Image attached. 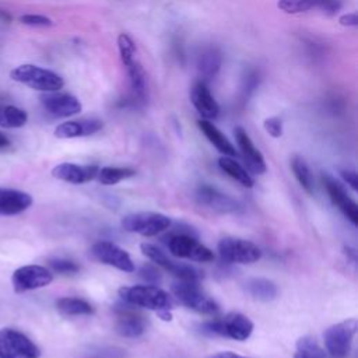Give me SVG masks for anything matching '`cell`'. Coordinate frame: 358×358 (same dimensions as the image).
Instances as JSON below:
<instances>
[{"mask_svg":"<svg viewBox=\"0 0 358 358\" xmlns=\"http://www.w3.org/2000/svg\"><path fill=\"white\" fill-rule=\"evenodd\" d=\"M10 77L11 80L41 92H55L64 85V80L57 73L29 63L14 67L10 71Z\"/></svg>","mask_w":358,"mask_h":358,"instance_id":"cell-1","label":"cell"},{"mask_svg":"<svg viewBox=\"0 0 358 358\" xmlns=\"http://www.w3.org/2000/svg\"><path fill=\"white\" fill-rule=\"evenodd\" d=\"M119 296L131 306H140L151 310L171 309L173 302L166 291L157 285H130L119 288Z\"/></svg>","mask_w":358,"mask_h":358,"instance_id":"cell-2","label":"cell"},{"mask_svg":"<svg viewBox=\"0 0 358 358\" xmlns=\"http://www.w3.org/2000/svg\"><path fill=\"white\" fill-rule=\"evenodd\" d=\"M253 322L241 312H229L218 320H208L201 324L203 333L229 337L236 341L248 340L253 333Z\"/></svg>","mask_w":358,"mask_h":358,"instance_id":"cell-3","label":"cell"},{"mask_svg":"<svg viewBox=\"0 0 358 358\" xmlns=\"http://www.w3.org/2000/svg\"><path fill=\"white\" fill-rule=\"evenodd\" d=\"M171 291L182 305L194 312L214 315L220 310L218 303L197 285V281L178 280L172 284Z\"/></svg>","mask_w":358,"mask_h":358,"instance_id":"cell-4","label":"cell"},{"mask_svg":"<svg viewBox=\"0 0 358 358\" xmlns=\"http://www.w3.org/2000/svg\"><path fill=\"white\" fill-rule=\"evenodd\" d=\"M358 330L357 319H345L326 329L323 338L331 358H345L352 347V340Z\"/></svg>","mask_w":358,"mask_h":358,"instance_id":"cell-5","label":"cell"},{"mask_svg":"<svg viewBox=\"0 0 358 358\" xmlns=\"http://www.w3.org/2000/svg\"><path fill=\"white\" fill-rule=\"evenodd\" d=\"M120 224L127 232L143 236H154L171 227V218L162 213L138 211L124 215Z\"/></svg>","mask_w":358,"mask_h":358,"instance_id":"cell-6","label":"cell"},{"mask_svg":"<svg viewBox=\"0 0 358 358\" xmlns=\"http://www.w3.org/2000/svg\"><path fill=\"white\" fill-rule=\"evenodd\" d=\"M41 350L24 333L15 329H0V358H39Z\"/></svg>","mask_w":358,"mask_h":358,"instance_id":"cell-7","label":"cell"},{"mask_svg":"<svg viewBox=\"0 0 358 358\" xmlns=\"http://www.w3.org/2000/svg\"><path fill=\"white\" fill-rule=\"evenodd\" d=\"M218 253L225 262L239 264L255 263L262 257V250L256 243L235 236L222 238L218 242Z\"/></svg>","mask_w":358,"mask_h":358,"instance_id":"cell-8","label":"cell"},{"mask_svg":"<svg viewBox=\"0 0 358 358\" xmlns=\"http://www.w3.org/2000/svg\"><path fill=\"white\" fill-rule=\"evenodd\" d=\"M53 280V274L49 268L39 264H28L18 267L11 275L13 289L17 294L43 288Z\"/></svg>","mask_w":358,"mask_h":358,"instance_id":"cell-9","label":"cell"},{"mask_svg":"<svg viewBox=\"0 0 358 358\" xmlns=\"http://www.w3.org/2000/svg\"><path fill=\"white\" fill-rule=\"evenodd\" d=\"M140 249L144 256H147L152 263L157 266L162 267L164 270L169 271L172 275H175L178 280H185V281H199L201 274L197 268L189 264L178 263L171 260L159 248L151 243H141Z\"/></svg>","mask_w":358,"mask_h":358,"instance_id":"cell-10","label":"cell"},{"mask_svg":"<svg viewBox=\"0 0 358 358\" xmlns=\"http://www.w3.org/2000/svg\"><path fill=\"white\" fill-rule=\"evenodd\" d=\"M168 249L176 257L194 262H211L214 259V253L207 246L187 234L173 235L168 241Z\"/></svg>","mask_w":358,"mask_h":358,"instance_id":"cell-11","label":"cell"},{"mask_svg":"<svg viewBox=\"0 0 358 358\" xmlns=\"http://www.w3.org/2000/svg\"><path fill=\"white\" fill-rule=\"evenodd\" d=\"M91 255L98 262L112 266L120 271H134V263L130 255L110 241H98L91 246Z\"/></svg>","mask_w":358,"mask_h":358,"instance_id":"cell-12","label":"cell"},{"mask_svg":"<svg viewBox=\"0 0 358 358\" xmlns=\"http://www.w3.org/2000/svg\"><path fill=\"white\" fill-rule=\"evenodd\" d=\"M322 182L326 187V192L331 200V203L344 214V217L352 224H358V206L357 203L347 194L343 185L336 180L329 173H324L322 176Z\"/></svg>","mask_w":358,"mask_h":358,"instance_id":"cell-13","label":"cell"},{"mask_svg":"<svg viewBox=\"0 0 358 358\" xmlns=\"http://www.w3.org/2000/svg\"><path fill=\"white\" fill-rule=\"evenodd\" d=\"M41 103L50 115L56 117H69L81 112L83 106L78 98L67 92H43L41 95Z\"/></svg>","mask_w":358,"mask_h":358,"instance_id":"cell-14","label":"cell"},{"mask_svg":"<svg viewBox=\"0 0 358 358\" xmlns=\"http://www.w3.org/2000/svg\"><path fill=\"white\" fill-rule=\"evenodd\" d=\"M196 199L200 206L221 214L235 213L239 208V204L236 200H234L232 197L224 194L218 189L208 185L199 186L196 192Z\"/></svg>","mask_w":358,"mask_h":358,"instance_id":"cell-15","label":"cell"},{"mask_svg":"<svg viewBox=\"0 0 358 358\" xmlns=\"http://www.w3.org/2000/svg\"><path fill=\"white\" fill-rule=\"evenodd\" d=\"M190 99H192L194 109L199 112V115L203 119L211 120L218 116L220 105L217 103L215 98L213 96L206 81L199 80L194 83V85L192 87V91H190Z\"/></svg>","mask_w":358,"mask_h":358,"instance_id":"cell-16","label":"cell"},{"mask_svg":"<svg viewBox=\"0 0 358 358\" xmlns=\"http://www.w3.org/2000/svg\"><path fill=\"white\" fill-rule=\"evenodd\" d=\"M277 7L287 14H299L317 8L326 15H334L341 7V0H278Z\"/></svg>","mask_w":358,"mask_h":358,"instance_id":"cell-17","label":"cell"},{"mask_svg":"<svg viewBox=\"0 0 358 358\" xmlns=\"http://www.w3.org/2000/svg\"><path fill=\"white\" fill-rule=\"evenodd\" d=\"M234 134H235V138H236V143H238V147L242 152V157L245 159V164L248 165V168L253 172V173H257V175H262L266 172L267 166H266V162H264V158L262 155V152L255 147L253 141L250 140L249 134L246 133V130L241 126L235 127L234 130Z\"/></svg>","mask_w":358,"mask_h":358,"instance_id":"cell-18","label":"cell"},{"mask_svg":"<svg viewBox=\"0 0 358 358\" xmlns=\"http://www.w3.org/2000/svg\"><path fill=\"white\" fill-rule=\"evenodd\" d=\"M99 168L96 165H77L71 162H63L52 169V176L73 185H80L92 180Z\"/></svg>","mask_w":358,"mask_h":358,"instance_id":"cell-19","label":"cell"},{"mask_svg":"<svg viewBox=\"0 0 358 358\" xmlns=\"http://www.w3.org/2000/svg\"><path fill=\"white\" fill-rule=\"evenodd\" d=\"M32 196L27 192L0 187V215H17L32 206Z\"/></svg>","mask_w":358,"mask_h":358,"instance_id":"cell-20","label":"cell"},{"mask_svg":"<svg viewBox=\"0 0 358 358\" xmlns=\"http://www.w3.org/2000/svg\"><path fill=\"white\" fill-rule=\"evenodd\" d=\"M103 123L99 119H81V120H67L60 123L55 129V136L57 138H74L83 136H91L102 129Z\"/></svg>","mask_w":358,"mask_h":358,"instance_id":"cell-21","label":"cell"},{"mask_svg":"<svg viewBox=\"0 0 358 358\" xmlns=\"http://www.w3.org/2000/svg\"><path fill=\"white\" fill-rule=\"evenodd\" d=\"M222 64V53L217 46H207L204 48L197 56V71L200 74V80L210 81L213 80L221 69Z\"/></svg>","mask_w":358,"mask_h":358,"instance_id":"cell-22","label":"cell"},{"mask_svg":"<svg viewBox=\"0 0 358 358\" xmlns=\"http://www.w3.org/2000/svg\"><path fill=\"white\" fill-rule=\"evenodd\" d=\"M147 329V323L143 316L134 313L133 310H120L115 323V330L117 334L129 338L140 337Z\"/></svg>","mask_w":358,"mask_h":358,"instance_id":"cell-23","label":"cell"},{"mask_svg":"<svg viewBox=\"0 0 358 358\" xmlns=\"http://www.w3.org/2000/svg\"><path fill=\"white\" fill-rule=\"evenodd\" d=\"M127 76H129V83H130V90L133 94V101L138 103H144L148 98V84H147V77L145 71L141 67L136 59L126 66Z\"/></svg>","mask_w":358,"mask_h":358,"instance_id":"cell-24","label":"cell"},{"mask_svg":"<svg viewBox=\"0 0 358 358\" xmlns=\"http://www.w3.org/2000/svg\"><path fill=\"white\" fill-rule=\"evenodd\" d=\"M197 126L200 129V131L206 136V138L224 155L227 157H235L236 155V150L232 145V143L227 138V136L222 134V131L213 124L210 120L206 119H199L197 120Z\"/></svg>","mask_w":358,"mask_h":358,"instance_id":"cell-25","label":"cell"},{"mask_svg":"<svg viewBox=\"0 0 358 358\" xmlns=\"http://www.w3.org/2000/svg\"><path fill=\"white\" fill-rule=\"evenodd\" d=\"M245 285H246L248 294L252 298L262 301V302H270L278 294L277 285L271 280H267V278H250L246 281Z\"/></svg>","mask_w":358,"mask_h":358,"instance_id":"cell-26","label":"cell"},{"mask_svg":"<svg viewBox=\"0 0 358 358\" xmlns=\"http://www.w3.org/2000/svg\"><path fill=\"white\" fill-rule=\"evenodd\" d=\"M56 309L64 316H80L94 313V308L90 302L74 296H62L56 301Z\"/></svg>","mask_w":358,"mask_h":358,"instance_id":"cell-27","label":"cell"},{"mask_svg":"<svg viewBox=\"0 0 358 358\" xmlns=\"http://www.w3.org/2000/svg\"><path fill=\"white\" fill-rule=\"evenodd\" d=\"M218 165H220V168L228 175V176H231L232 179H235L236 182H239L242 186H245V187H252L253 185H255V180H253V178L248 173V171L243 168V166H241L235 159H232L231 157H227V155H224V157H221L220 159H218Z\"/></svg>","mask_w":358,"mask_h":358,"instance_id":"cell-28","label":"cell"},{"mask_svg":"<svg viewBox=\"0 0 358 358\" xmlns=\"http://www.w3.org/2000/svg\"><path fill=\"white\" fill-rule=\"evenodd\" d=\"M291 169L294 172V176L296 178L298 183L303 187V190L309 194H313L315 192V179L313 175L305 162V159L299 155H294L291 159Z\"/></svg>","mask_w":358,"mask_h":358,"instance_id":"cell-29","label":"cell"},{"mask_svg":"<svg viewBox=\"0 0 358 358\" xmlns=\"http://www.w3.org/2000/svg\"><path fill=\"white\" fill-rule=\"evenodd\" d=\"M28 120V115L24 109L14 105L0 103V127L17 129L22 127Z\"/></svg>","mask_w":358,"mask_h":358,"instance_id":"cell-30","label":"cell"},{"mask_svg":"<svg viewBox=\"0 0 358 358\" xmlns=\"http://www.w3.org/2000/svg\"><path fill=\"white\" fill-rule=\"evenodd\" d=\"M294 358H326V352L312 336H302L296 340Z\"/></svg>","mask_w":358,"mask_h":358,"instance_id":"cell-31","label":"cell"},{"mask_svg":"<svg viewBox=\"0 0 358 358\" xmlns=\"http://www.w3.org/2000/svg\"><path fill=\"white\" fill-rule=\"evenodd\" d=\"M134 169L131 168H119V166H103L98 171L96 178L101 185L112 186L119 183L123 179L134 176Z\"/></svg>","mask_w":358,"mask_h":358,"instance_id":"cell-32","label":"cell"},{"mask_svg":"<svg viewBox=\"0 0 358 358\" xmlns=\"http://www.w3.org/2000/svg\"><path fill=\"white\" fill-rule=\"evenodd\" d=\"M117 49H119L120 60H122V63L124 66H127L129 63H131L134 60L136 45H134L133 39L127 34H120L117 36Z\"/></svg>","mask_w":358,"mask_h":358,"instance_id":"cell-33","label":"cell"},{"mask_svg":"<svg viewBox=\"0 0 358 358\" xmlns=\"http://www.w3.org/2000/svg\"><path fill=\"white\" fill-rule=\"evenodd\" d=\"M259 81H260V77H259V71L256 70H249L243 78V83H242V90H241V94L243 96V99H248L253 92L257 88L259 85Z\"/></svg>","mask_w":358,"mask_h":358,"instance_id":"cell-34","label":"cell"},{"mask_svg":"<svg viewBox=\"0 0 358 358\" xmlns=\"http://www.w3.org/2000/svg\"><path fill=\"white\" fill-rule=\"evenodd\" d=\"M49 266L53 271L62 273V274H73L80 270L77 263L67 259H52L49 260Z\"/></svg>","mask_w":358,"mask_h":358,"instance_id":"cell-35","label":"cell"},{"mask_svg":"<svg viewBox=\"0 0 358 358\" xmlns=\"http://www.w3.org/2000/svg\"><path fill=\"white\" fill-rule=\"evenodd\" d=\"M20 21L25 25H31V27H52L53 21L46 17V15H41V14H24L20 17Z\"/></svg>","mask_w":358,"mask_h":358,"instance_id":"cell-36","label":"cell"},{"mask_svg":"<svg viewBox=\"0 0 358 358\" xmlns=\"http://www.w3.org/2000/svg\"><path fill=\"white\" fill-rule=\"evenodd\" d=\"M263 126H264V130L274 138H278L282 136V122L280 117L277 116H271V117H267L264 119L263 122Z\"/></svg>","mask_w":358,"mask_h":358,"instance_id":"cell-37","label":"cell"},{"mask_svg":"<svg viewBox=\"0 0 358 358\" xmlns=\"http://www.w3.org/2000/svg\"><path fill=\"white\" fill-rule=\"evenodd\" d=\"M140 277H143L144 280L151 281V282H157V281L161 280V275H159L158 270L154 266H151V264H145V266L141 267Z\"/></svg>","mask_w":358,"mask_h":358,"instance_id":"cell-38","label":"cell"},{"mask_svg":"<svg viewBox=\"0 0 358 358\" xmlns=\"http://www.w3.org/2000/svg\"><path fill=\"white\" fill-rule=\"evenodd\" d=\"M340 175L341 178L344 179V182H347V185H350V187L352 190H357L358 189V176L355 173V171H351V169H341L340 171Z\"/></svg>","mask_w":358,"mask_h":358,"instance_id":"cell-39","label":"cell"},{"mask_svg":"<svg viewBox=\"0 0 358 358\" xmlns=\"http://www.w3.org/2000/svg\"><path fill=\"white\" fill-rule=\"evenodd\" d=\"M338 22H340L343 27H357V25H358V14H357V13H347V14H343V15L338 18Z\"/></svg>","mask_w":358,"mask_h":358,"instance_id":"cell-40","label":"cell"},{"mask_svg":"<svg viewBox=\"0 0 358 358\" xmlns=\"http://www.w3.org/2000/svg\"><path fill=\"white\" fill-rule=\"evenodd\" d=\"M207 358H250V357H245V355H241V354H236L232 351H220V352L211 354Z\"/></svg>","mask_w":358,"mask_h":358,"instance_id":"cell-41","label":"cell"},{"mask_svg":"<svg viewBox=\"0 0 358 358\" xmlns=\"http://www.w3.org/2000/svg\"><path fill=\"white\" fill-rule=\"evenodd\" d=\"M157 315L165 320V322H169L172 320V313H171V309H161V310H157Z\"/></svg>","mask_w":358,"mask_h":358,"instance_id":"cell-42","label":"cell"},{"mask_svg":"<svg viewBox=\"0 0 358 358\" xmlns=\"http://www.w3.org/2000/svg\"><path fill=\"white\" fill-rule=\"evenodd\" d=\"M0 20H1L3 22H11L13 17H11L7 11H4V10H1V8H0Z\"/></svg>","mask_w":358,"mask_h":358,"instance_id":"cell-43","label":"cell"},{"mask_svg":"<svg viewBox=\"0 0 358 358\" xmlns=\"http://www.w3.org/2000/svg\"><path fill=\"white\" fill-rule=\"evenodd\" d=\"M10 145V140L0 131V148H6Z\"/></svg>","mask_w":358,"mask_h":358,"instance_id":"cell-44","label":"cell"}]
</instances>
